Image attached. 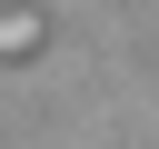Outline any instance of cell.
<instances>
[{
    "label": "cell",
    "instance_id": "6da1fadb",
    "mask_svg": "<svg viewBox=\"0 0 159 149\" xmlns=\"http://www.w3.org/2000/svg\"><path fill=\"white\" fill-rule=\"evenodd\" d=\"M40 40H50V20H40V10H0V60H30Z\"/></svg>",
    "mask_w": 159,
    "mask_h": 149
}]
</instances>
